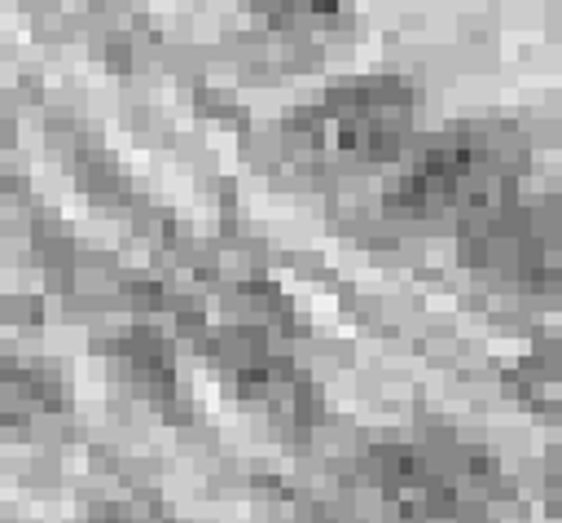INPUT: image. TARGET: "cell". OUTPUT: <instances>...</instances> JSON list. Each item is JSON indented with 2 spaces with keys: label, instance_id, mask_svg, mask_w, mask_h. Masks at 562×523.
Here are the masks:
<instances>
[{
  "label": "cell",
  "instance_id": "2",
  "mask_svg": "<svg viewBox=\"0 0 562 523\" xmlns=\"http://www.w3.org/2000/svg\"><path fill=\"white\" fill-rule=\"evenodd\" d=\"M408 123L413 97L400 79H347L303 110L299 136L316 158L364 167L395 158Z\"/></svg>",
  "mask_w": 562,
  "mask_h": 523
},
{
  "label": "cell",
  "instance_id": "4",
  "mask_svg": "<svg viewBox=\"0 0 562 523\" xmlns=\"http://www.w3.org/2000/svg\"><path fill=\"white\" fill-rule=\"evenodd\" d=\"M255 9L268 22H277V26H307V31H316V26L338 22L351 9V0H255Z\"/></svg>",
  "mask_w": 562,
  "mask_h": 523
},
{
  "label": "cell",
  "instance_id": "3",
  "mask_svg": "<svg viewBox=\"0 0 562 523\" xmlns=\"http://www.w3.org/2000/svg\"><path fill=\"white\" fill-rule=\"evenodd\" d=\"M470 255L518 286H562V198L496 202L479 211Z\"/></svg>",
  "mask_w": 562,
  "mask_h": 523
},
{
  "label": "cell",
  "instance_id": "1",
  "mask_svg": "<svg viewBox=\"0 0 562 523\" xmlns=\"http://www.w3.org/2000/svg\"><path fill=\"white\" fill-rule=\"evenodd\" d=\"M518 158V141L501 127H448L395 180L391 202L426 220L452 211H487L505 202L501 193L509 189Z\"/></svg>",
  "mask_w": 562,
  "mask_h": 523
}]
</instances>
